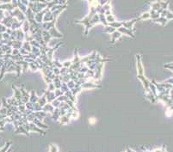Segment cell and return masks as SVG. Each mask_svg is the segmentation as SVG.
I'll return each mask as SVG.
<instances>
[{
	"mask_svg": "<svg viewBox=\"0 0 173 152\" xmlns=\"http://www.w3.org/2000/svg\"><path fill=\"white\" fill-rule=\"evenodd\" d=\"M44 94L46 95V100H48V102H49V103H51L53 100L56 99V96H55V94H54V91H49V90H46V91H45V93H44Z\"/></svg>",
	"mask_w": 173,
	"mask_h": 152,
	"instance_id": "10",
	"label": "cell"
},
{
	"mask_svg": "<svg viewBox=\"0 0 173 152\" xmlns=\"http://www.w3.org/2000/svg\"><path fill=\"white\" fill-rule=\"evenodd\" d=\"M4 10H0V20H2L3 18H4Z\"/></svg>",
	"mask_w": 173,
	"mask_h": 152,
	"instance_id": "38",
	"label": "cell"
},
{
	"mask_svg": "<svg viewBox=\"0 0 173 152\" xmlns=\"http://www.w3.org/2000/svg\"><path fill=\"white\" fill-rule=\"evenodd\" d=\"M48 33H50V35L52 36V38H62L63 37V35H62V33L58 31V29L56 28V27H53L50 28V29L48 30Z\"/></svg>",
	"mask_w": 173,
	"mask_h": 152,
	"instance_id": "6",
	"label": "cell"
},
{
	"mask_svg": "<svg viewBox=\"0 0 173 152\" xmlns=\"http://www.w3.org/2000/svg\"><path fill=\"white\" fill-rule=\"evenodd\" d=\"M116 29L115 28H112V27H110V26H106L105 27V28H104V32L105 33H114L115 32Z\"/></svg>",
	"mask_w": 173,
	"mask_h": 152,
	"instance_id": "23",
	"label": "cell"
},
{
	"mask_svg": "<svg viewBox=\"0 0 173 152\" xmlns=\"http://www.w3.org/2000/svg\"><path fill=\"white\" fill-rule=\"evenodd\" d=\"M121 36H122V33L119 32L118 30H115V32L111 33V43H115L116 40H119Z\"/></svg>",
	"mask_w": 173,
	"mask_h": 152,
	"instance_id": "11",
	"label": "cell"
},
{
	"mask_svg": "<svg viewBox=\"0 0 173 152\" xmlns=\"http://www.w3.org/2000/svg\"><path fill=\"white\" fill-rule=\"evenodd\" d=\"M53 15H52V12L50 10H48L43 16V22H51V21H53Z\"/></svg>",
	"mask_w": 173,
	"mask_h": 152,
	"instance_id": "15",
	"label": "cell"
},
{
	"mask_svg": "<svg viewBox=\"0 0 173 152\" xmlns=\"http://www.w3.org/2000/svg\"><path fill=\"white\" fill-rule=\"evenodd\" d=\"M52 103V105L55 108H57V107H59V105H60V102L58 100V99H55V100H53V102H51Z\"/></svg>",
	"mask_w": 173,
	"mask_h": 152,
	"instance_id": "30",
	"label": "cell"
},
{
	"mask_svg": "<svg viewBox=\"0 0 173 152\" xmlns=\"http://www.w3.org/2000/svg\"><path fill=\"white\" fill-rule=\"evenodd\" d=\"M22 47L23 49H25L26 51H28V53H31V50H32V46L30 45L29 41H25V42H23Z\"/></svg>",
	"mask_w": 173,
	"mask_h": 152,
	"instance_id": "21",
	"label": "cell"
},
{
	"mask_svg": "<svg viewBox=\"0 0 173 152\" xmlns=\"http://www.w3.org/2000/svg\"><path fill=\"white\" fill-rule=\"evenodd\" d=\"M110 1H111V0H97L98 4L101 5V6H103V4H105L106 3L110 2Z\"/></svg>",
	"mask_w": 173,
	"mask_h": 152,
	"instance_id": "35",
	"label": "cell"
},
{
	"mask_svg": "<svg viewBox=\"0 0 173 152\" xmlns=\"http://www.w3.org/2000/svg\"><path fill=\"white\" fill-rule=\"evenodd\" d=\"M72 62L71 60V61H66V62H64V63L62 64V65H63V67H66V68L69 69L70 67L72 66Z\"/></svg>",
	"mask_w": 173,
	"mask_h": 152,
	"instance_id": "32",
	"label": "cell"
},
{
	"mask_svg": "<svg viewBox=\"0 0 173 152\" xmlns=\"http://www.w3.org/2000/svg\"><path fill=\"white\" fill-rule=\"evenodd\" d=\"M117 30H118L120 33H122V35H127L130 36V37H132V38H134L133 30L128 29V28H124V27H121L120 28H118Z\"/></svg>",
	"mask_w": 173,
	"mask_h": 152,
	"instance_id": "8",
	"label": "cell"
},
{
	"mask_svg": "<svg viewBox=\"0 0 173 152\" xmlns=\"http://www.w3.org/2000/svg\"><path fill=\"white\" fill-rule=\"evenodd\" d=\"M103 9L104 10V11H106V10H111V5H110V2H108L106 3L105 4L103 5Z\"/></svg>",
	"mask_w": 173,
	"mask_h": 152,
	"instance_id": "31",
	"label": "cell"
},
{
	"mask_svg": "<svg viewBox=\"0 0 173 152\" xmlns=\"http://www.w3.org/2000/svg\"><path fill=\"white\" fill-rule=\"evenodd\" d=\"M56 21L57 19H53V21H51V22H42L41 23V28H42L43 30H46L48 31L50 28L55 27L56 25Z\"/></svg>",
	"mask_w": 173,
	"mask_h": 152,
	"instance_id": "2",
	"label": "cell"
},
{
	"mask_svg": "<svg viewBox=\"0 0 173 152\" xmlns=\"http://www.w3.org/2000/svg\"><path fill=\"white\" fill-rule=\"evenodd\" d=\"M106 20H107V22L108 23H111V22H115V17L114 16V15L111 14V15H107L106 16Z\"/></svg>",
	"mask_w": 173,
	"mask_h": 152,
	"instance_id": "24",
	"label": "cell"
},
{
	"mask_svg": "<svg viewBox=\"0 0 173 152\" xmlns=\"http://www.w3.org/2000/svg\"><path fill=\"white\" fill-rule=\"evenodd\" d=\"M108 26H110V27L115 28V29L117 30L118 28L122 27V22H118V21H115V22H114L108 23Z\"/></svg>",
	"mask_w": 173,
	"mask_h": 152,
	"instance_id": "19",
	"label": "cell"
},
{
	"mask_svg": "<svg viewBox=\"0 0 173 152\" xmlns=\"http://www.w3.org/2000/svg\"><path fill=\"white\" fill-rule=\"evenodd\" d=\"M39 100V97L37 96V95H35V91H31V94H30V97H29V102L31 103H36L38 102Z\"/></svg>",
	"mask_w": 173,
	"mask_h": 152,
	"instance_id": "20",
	"label": "cell"
},
{
	"mask_svg": "<svg viewBox=\"0 0 173 152\" xmlns=\"http://www.w3.org/2000/svg\"><path fill=\"white\" fill-rule=\"evenodd\" d=\"M67 4V0H59V5H64Z\"/></svg>",
	"mask_w": 173,
	"mask_h": 152,
	"instance_id": "36",
	"label": "cell"
},
{
	"mask_svg": "<svg viewBox=\"0 0 173 152\" xmlns=\"http://www.w3.org/2000/svg\"><path fill=\"white\" fill-rule=\"evenodd\" d=\"M165 82H168V83H170L173 85V77H171V78L168 79L167 81H165Z\"/></svg>",
	"mask_w": 173,
	"mask_h": 152,
	"instance_id": "39",
	"label": "cell"
},
{
	"mask_svg": "<svg viewBox=\"0 0 173 152\" xmlns=\"http://www.w3.org/2000/svg\"><path fill=\"white\" fill-rule=\"evenodd\" d=\"M136 59H137V72H138V75H144V69L141 63L140 55H136Z\"/></svg>",
	"mask_w": 173,
	"mask_h": 152,
	"instance_id": "5",
	"label": "cell"
},
{
	"mask_svg": "<svg viewBox=\"0 0 173 152\" xmlns=\"http://www.w3.org/2000/svg\"><path fill=\"white\" fill-rule=\"evenodd\" d=\"M66 8H67V4H66L62 5V6H61L60 8H59V9L56 10H54V11L52 12V15H53V19H57V18L59 17V15H60V13H61L62 11H64V10H66Z\"/></svg>",
	"mask_w": 173,
	"mask_h": 152,
	"instance_id": "9",
	"label": "cell"
},
{
	"mask_svg": "<svg viewBox=\"0 0 173 152\" xmlns=\"http://www.w3.org/2000/svg\"><path fill=\"white\" fill-rule=\"evenodd\" d=\"M136 22H138V19L134 18V19L129 20V21H125V22H122V27L128 28V29L133 30V25Z\"/></svg>",
	"mask_w": 173,
	"mask_h": 152,
	"instance_id": "3",
	"label": "cell"
},
{
	"mask_svg": "<svg viewBox=\"0 0 173 152\" xmlns=\"http://www.w3.org/2000/svg\"><path fill=\"white\" fill-rule=\"evenodd\" d=\"M28 67H29L33 71H36L38 70V67L36 66V64H35V61H34L33 63H28Z\"/></svg>",
	"mask_w": 173,
	"mask_h": 152,
	"instance_id": "25",
	"label": "cell"
},
{
	"mask_svg": "<svg viewBox=\"0 0 173 152\" xmlns=\"http://www.w3.org/2000/svg\"><path fill=\"white\" fill-rule=\"evenodd\" d=\"M15 39H17V40H20V41H23L25 40V35H24V33H23L22 28H19V29L17 30Z\"/></svg>",
	"mask_w": 173,
	"mask_h": 152,
	"instance_id": "14",
	"label": "cell"
},
{
	"mask_svg": "<svg viewBox=\"0 0 173 152\" xmlns=\"http://www.w3.org/2000/svg\"><path fill=\"white\" fill-rule=\"evenodd\" d=\"M82 89H99L101 88L100 85H97V83H95V82H93L91 81H87L86 82H84V83H83L81 85Z\"/></svg>",
	"mask_w": 173,
	"mask_h": 152,
	"instance_id": "4",
	"label": "cell"
},
{
	"mask_svg": "<svg viewBox=\"0 0 173 152\" xmlns=\"http://www.w3.org/2000/svg\"><path fill=\"white\" fill-rule=\"evenodd\" d=\"M153 21V22H156V23H160L162 26H164L165 24L167 23V22L169 20L167 19V18H165V17H162V16H159V18H157V19H154V20H152Z\"/></svg>",
	"mask_w": 173,
	"mask_h": 152,
	"instance_id": "16",
	"label": "cell"
},
{
	"mask_svg": "<svg viewBox=\"0 0 173 152\" xmlns=\"http://www.w3.org/2000/svg\"><path fill=\"white\" fill-rule=\"evenodd\" d=\"M54 109H55V107L52 105V103H49V102H48L44 107H42V111H44V112H46V113L49 112V113H53Z\"/></svg>",
	"mask_w": 173,
	"mask_h": 152,
	"instance_id": "13",
	"label": "cell"
},
{
	"mask_svg": "<svg viewBox=\"0 0 173 152\" xmlns=\"http://www.w3.org/2000/svg\"><path fill=\"white\" fill-rule=\"evenodd\" d=\"M37 103L41 106V107H44V106H45V105L46 104V103H48V100H46V95H45V94H44L41 97L39 98V100H38Z\"/></svg>",
	"mask_w": 173,
	"mask_h": 152,
	"instance_id": "18",
	"label": "cell"
},
{
	"mask_svg": "<svg viewBox=\"0 0 173 152\" xmlns=\"http://www.w3.org/2000/svg\"><path fill=\"white\" fill-rule=\"evenodd\" d=\"M30 3H43V4H48V1L46 0H28Z\"/></svg>",
	"mask_w": 173,
	"mask_h": 152,
	"instance_id": "34",
	"label": "cell"
},
{
	"mask_svg": "<svg viewBox=\"0 0 173 152\" xmlns=\"http://www.w3.org/2000/svg\"><path fill=\"white\" fill-rule=\"evenodd\" d=\"M55 89H55V86H54L53 82H51V83L48 84V90H49V91H54Z\"/></svg>",
	"mask_w": 173,
	"mask_h": 152,
	"instance_id": "33",
	"label": "cell"
},
{
	"mask_svg": "<svg viewBox=\"0 0 173 152\" xmlns=\"http://www.w3.org/2000/svg\"><path fill=\"white\" fill-rule=\"evenodd\" d=\"M46 4H43V3H28V8L32 10V11L36 14V13L41 11L42 10H44L46 7Z\"/></svg>",
	"mask_w": 173,
	"mask_h": 152,
	"instance_id": "1",
	"label": "cell"
},
{
	"mask_svg": "<svg viewBox=\"0 0 173 152\" xmlns=\"http://www.w3.org/2000/svg\"><path fill=\"white\" fill-rule=\"evenodd\" d=\"M54 94H55L56 98H58L59 96H61V95H64V92L62 91L60 89H55V90H54Z\"/></svg>",
	"mask_w": 173,
	"mask_h": 152,
	"instance_id": "29",
	"label": "cell"
},
{
	"mask_svg": "<svg viewBox=\"0 0 173 152\" xmlns=\"http://www.w3.org/2000/svg\"><path fill=\"white\" fill-rule=\"evenodd\" d=\"M66 84H67V86H68L70 90L72 89H74V88H75V82L73 81V80H69V82H67Z\"/></svg>",
	"mask_w": 173,
	"mask_h": 152,
	"instance_id": "26",
	"label": "cell"
},
{
	"mask_svg": "<svg viewBox=\"0 0 173 152\" xmlns=\"http://www.w3.org/2000/svg\"><path fill=\"white\" fill-rule=\"evenodd\" d=\"M150 18H151V15H150V12L149 11H146V12L142 13L141 15H139V16L137 17V19H138V21H140V20L150 19Z\"/></svg>",
	"mask_w": 173,
	"mask_h": 152,
	"instance_id": "17",
	"label": "cell"
},
{
	"mask_svg": "<svg viewBox=\"0 0 173 152\" xmlns=\"http://www.w3.org/2000/svg\"><path fill=\"white\" fill-rule=\"evenodd\" d=\"M99 15V19H100V22L103 24L106 27V26L108 25V23L107 22V20H106V15L104 14H102V13H100Z\"/></svg>",
	"mask_w": 173,
	"mask_h": 152,
	"instance_id": "22",
	"label": "cell"
},
{
	"mask_svg": "<svg viewBox=\"0 0 173 152\" xmlns=\"http://www.w3.org/2000/svg\"><path fill=\"white\" fill-rule=\"evenodd\" d=\"M79 116V113L77 110H75V111H72L71 113V118L72 119H77Z\"/></svg>",
	"mask_w": 173,
	"mask_h": 152,
	"instance_id": "28",
	"label": "cell"
},
{
	"mask_svg": "<svg viewBox=\"0 0 173 152\" xmlns=\"http://www.w3.org/2000/svg\"><path fill=\"white\" fill-rule=\"evenodd\" d=\"M41 35H42V39H43L44 42L48 45V43L52 39V36L50 35V33H48V31H46V30H42V33H41Z\"/></svg>",
	"mask_w": 173,
	"mask_h": 152,
	"instance_id": "12",
	"label": "cell"
},
{
	"mask_svg": "<svg viewBox=\"0 0 173 152\" xmlns=\"http://www.w3.org/2000/svg\"><path fill=\"white\" fill-rule=\"evenodd\" d=\"M138 78L142 82V83H143V86H144L145 89H146V92L151 91V90H150V89H149V83H150L149 80L146 79V77H144V75H138Z\"/></svg>",
	"mask_w": 173,
	"mask_h": 152,
	"instance_id": "7",
	"label": "cell"
},
{
	"mask_svg": "<svg viewBox=\"0 0 173 152\" xmlns=\"http://www.w3.org/2000/svg\"><path fill=\"white\" fill-rule=\"evenodd\" d=\"M49 152H58V147L55 144H50V146H49Z\"/></svg>",
	"mask_w": 173,
	"mask_h": 152,
	"instance_id": "27",
	"label": "cell"
},
{
	"mask_svg": "<svg viewBox=\"0 0 173 152\" xmlns=\"http://www.w3.org/2000/svg\"><path fill=\"white\" fill-rule=\"evenodd\" d=\"M112 14V12H111V10H106V11L104 12V15L107 16V15H109Z\"/></svg>",
	"mask_w": 173,
	"mask_h": 152,
	"instance_id": "37",
	"label": "cell"
}]
</instances>
